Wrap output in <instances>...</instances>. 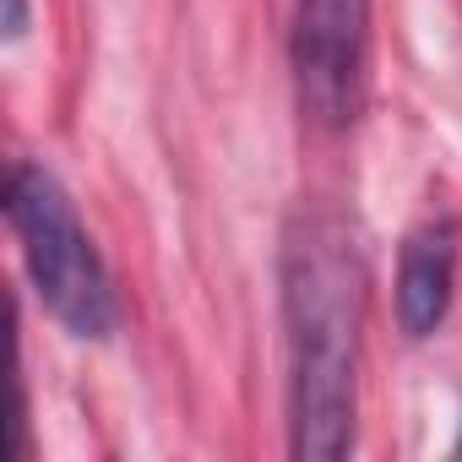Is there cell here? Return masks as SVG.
<instances>
[{
  "mask_svg": "<svg viewBox=\"0 0 462 462\" xmlns=\"http://www.w3.org/2000/svg\"><path fill=\"white\" fill-rule=\"evenodd\" d=\"M370 0H300L294 6V88L300 109L343 131L365 104Z\"/></svg>",
  "mask_w": 462,
  "mask_h": 462,
  "instance_id": "3",
  "label": "cell"
},
{
  "mask_svg": "<svg viewBox=\"0 0 462 462\" xmlns=\"http://www.w3.org/2000/svg\"><path fill=\"white\" fill-rule=\"evenodd\" d=\"M6 217L23 240V262L33 294L71 337H109L115 327V289L109 273L77 223L71 196L44 163H17L6 180Z\"/></svg>",
  "mask_w": 462,
  "mask_h": 462,
  "instance_id": "2",
  "label": "cell"
},
{
  "mask_svg": "<svg viewBox=\"0 0 462 462\" xmlns=\"http://www.w3.org/2000/svg\"><path fill=\"white\" fill-rule=\"evenodd\" d=\"M0 28H6V39H23L28 33V0H6V23Z\"/></svg>",
  "mask_w": 462,
  "mask_h": 462,
  "instance_id": "5",
  "label": "cell"
},
{
  "mask_svg": "<svg viewBox=\"0 0 462 462\" xmlns=\"http://www.w3.org/2000/svg\"><path fill=\"white\" fill-rule=\"evenodd\" d=\"M289 327V446L305 462H337L359 419L365 262L354 228L332 212H300L283 240Z\"/></svg>",
  "mask_w": 462,
  "mask_h": 462,
  "instance_id": "1",
  "label": "cell"
},
{
  "mask_svg": "<svg viewBox=\"0 0 462 462\" xmlns=\"http://www.w3.org/2000/svg\"><path fill=\"white\" fill-rule=\"evenodd\" d=\"M457 256H462V228L457 217H424L397 262V327L408 337H430L457 294Z\"/></svg>",
  "mask_w": 462,
  "mask_h": 462,
  "instance_id": "4",
  "label": "cell"
}]
</instances>
